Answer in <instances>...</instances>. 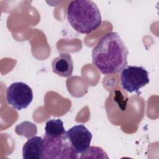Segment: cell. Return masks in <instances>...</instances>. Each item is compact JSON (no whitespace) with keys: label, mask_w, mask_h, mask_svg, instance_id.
Returning <instances> with one entry per match:
<instances>
[{"label":"cell","mask_w":159,"mask_h":159,"mask_svg":"<svg viewBox=\"0 0 159 159\" xmlns=\"http://www.w3.org/2000/svg\"><path fill=\"white\" fill-rule=\"evenodd\" d=\"M78 158L66 134L58 137L44 135L42 159Z\"/></svg>","instance_id":"3"},{"label":"cell","mask_w":159,"mask_h":159,"mask_svg":"<svg viewBox=\"0 0 159 159\" xmlns=\"http://www.w3.org/2000/svg\"><path fill=\"white\" fill-rule=\"evenodd\" d=\"M31 88L23 82H15L6 89V101L14 109L20 111L27 108L33 99Z\"/></svg>","instance_id":"5"},{"label":"cell","mask_w":159,"mask_h":159,"mask_svg":"<svg viewBox=\"0 0 159 159\" xmlns=\"http://www.w3.org/2000/svg\"><path fill=\"white\" fill-rule=\"evenodd\" d=\"M66 134L78 154L83 153L90 147L93 135L83 124L73 126L66 131Z\"/></svg>","instance_id":"6"},{"label":"cell","mask_w":159,"mask_h":159,"mask_svg":"<svg viewBox=\"0 0 159 159\" xmlns=\"http://www.w3.org/2000/svg\"><path fill=\"white\" fill-rule=\"evenodd\" d=\"M149 81L148 72L143 66H127L121 71V86L129 93L138 92Z\"/></svg>","instance_id":"4"},{"label":"cell","mask_w":159,"mask_h":159,"mask_svg":"<svg viewBox=\"0 0 159 159\" xmlns=\"http://www.w3.org/2000/svg\"><path fill=\"white\" fill-rule=\"evenodd\" d=\"M53 72L62 77H70L73 71V62L68 53H60L52 62Z\"/></svg>","instance_id":"7"},{"label":"cell","mask_w":159,"mask_h":159,"mask_svg":"<svg viewBox=\"0 0 159 159\" xmlns=\"http://www.w3.org/2000/svg\"><path fill=\"white\" fill-rule=\"evenodd\" d=\"M128 54L119 34L111 32L103 35L93 48L92 61L103 75L116 74L127 66Z\"/></svg>","instance_id":"1"},{"label":"cell","mask_w":159,"mask_h":159,"mask_svg":"<svg viewBox=\"0 0 159 159\" xmlns=\"http://www.w3.org/2000/svg\"><path fill=\"white\" fill-rule=\"evenodd\" d=\"M67 20L78 32L89 34L101 24L102 17L97 5L92 1H71L66 9Z\"/></svg>","instance_id":"2"},{"label":"cell","mask_w":159,"mask_h":159,"mask_svg":"<svg viewBox=\"0 0 159 159\" xmlns=\"http://www.w3.org/2000/svg\"><path fill=\"white\" fill-rule=\"evenodd\" d=\"M43 139L34 136L27 140L22 148L24 159H42Z\"/></svg>","instance_id":"8"},{"label":"cell","mask_w":159,"mask_h":159,"mask_svg":"<svg viewBox=\"0 0 159 159\" xmlns=\"http://www.w3.org/2000/svg\"><path fill=\"white\" fill-rule=\"evenodd\" d=\"M65 133L63 122L60 119H53L47 121L45 127V135L49 137H58Z\"/></svg>","instance_id":"9"}]
</instances>
